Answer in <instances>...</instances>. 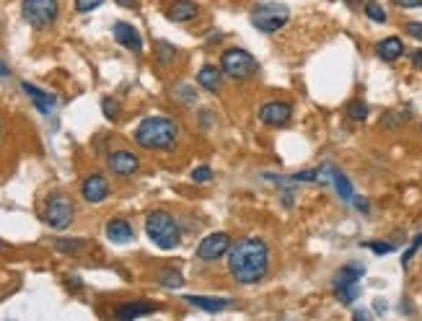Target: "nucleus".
<instances>
[{"mask_svg": "<svg viewBox=\"0 0 422 321\" xmlns=\"http://www.w3.org/2000/svg\"><path fill=\"white\" fill-rule=\"evenodd\" d=\"M184 300H187L189 306L208 311V313H218V311L231 306V298H215V296H184Z\"/></svg>", "mask_w": 422, "mask_h": 321, "instance_id": "obj_14", "label": "nucleus"}, {"mask_svg": "<svg viewBox=\"0 0 422 321\" xmlns=\"http://www.w3.org/2000/svg\"><path fill=\"white\" fill-rule=\"evenodd\" d=\"M132 138L145 151H171L179 140V125L169 117H145L135 127Z\"/></svg>", "mask_w": 422, "mask_h": 321, "instance_id": "obj_2", "label": "nucleus"}, {"mask_svg": "<svg viewBox=\"0 0 422 321\" xmlns=\"http://www.w3.org/2000/svg\"><path fill=\"white\" fill-rule=\"evenodd\" d=\"M228 249H231V236L228 233H210V236H205L199 241L197 259L205 264H212L218 262L223 254H228Z\"/></svg>", "mask_w": 422, "mask_h": 321, "instance_id": "obj_8", "label": "nucleus"}, {"mask_svg": "<svg viewBox=\"0 0 422 321\" xmlns=\"http://www.w3.org/2000/svg\"><path fill=\"white\" fill-rule=\"evenodd\" d=\"M104 0H75V11L78 13H91L101 5Z\"/></svg>", "mask_w": 422, "mask_h": 321, "instance_id": "obj_31", "label": "nucleus"}, {"mask_svg": "<svg viewBox=\"0 0 422 321\" xmlns=\"http://www.w3.org/2000/svg\"><path fill=\"white\" fill-rule=\"evenodd\" d=\"M290 117H293V109H290V104H285V101H267V104H262V109H259V119L264 125H272V127L288 125Z\"/></svg>", "mask_w": 422, "mask_h": 321, "instance_id": "obj_10", "label": "nucleus"}, {"mask_svg": "<svg viewBox=\"0 0 422 321\" xmlns=\"http://www.w3.org/2000/svg\"><path fill=\"white\" fill-rule=\"evenodd\" d=\"M197 13H199V5L195 0H176L174 5L169 8V18H171L174 24H184V21L197 18Z\"/></svg>", "mask_w": 422, "mask_h": 321, "instance_id": "obj_16", "label": "nucleus"}, {"mask_svg": "<svg viewBox=\"0 0 422 321\" xmlns=\"http://www.w3.org/2000/svg\"><path fill=\"white\" fill-rule=\"evenodd\" d=\"M21 11L29 26L34 29H47L58 21L60 16V5L58 0H24L21 3Z\"/></svg>", "mask_w": 422, "mask_h": 321, "instance_id": "obj_6", "label": "nucleus"}, {"mask_svg": "<svg viewBox=\"0 0 422 321\" xmlns=\"http://www.w3.org/2000/svg\"><path fill=\"white\" fill-rule=\"evenodd\" d=\"M221 70L223 75L234 78V81H249L259 73V62L254 60V55H249L247 49H225L221 57Z\"/></svg>", "mask_w": 422, "mask_h": 321, "instance_id": "obj_4", "label": "nucleus"}, {"mask_svg": "<svg viewBox=\"0 0 422 321\" xmlns=\"http://www.w3.org/2000/svg\"><path fill=\"white\" fill-rule=\"evenodd\" d=\"M345 3H347V5H352V8H355V5H363L365 0H345Z\"/></svg>", "mask_w": 422, "mask_h": 321, "instance_id": "obj_41", "label": "nucleus"}, {"mask_svg": "<svg viewBox=\"0 0 422 321\" xmlns=\"http://www.w3.org/2000/svg\"><path fill=\"white\" fill-rule=\"evenodd\" d=\"M153 311H156L153 303L132 300V303H122V306H117L114 316H117V319H138V316H148V313H153Z\"/></svg>", "mask_w": 422, "mask_h": 321, "instance_id": "obj_20", "label": "nucleus"}, {"mask_svg": "<svg viewBox=\"0 0 422 321\" xmlns=\"http://www.w3.org/2000/svg\"><path fill=\"white\" fill-rule=\"evenodd\" d=\"M397 5H401V8H420L422 0H394Z\"/></svg>", "mask_w": 422, "mask_h": 321, "instance_id": "obj_36", "label": "nucleus"}, {"mask_svg": "<svg viewBox=\"0 0 422 321\" xmlns=\"http://www.w3.org/2000/svg\"><path fill=\"white\" fill-rule=\"evenodd\" d=\"M365 249L375 251V254H388V251L397 249V244H384V241H368V244H363Z\"/></svg>", "mask_w": 422, "mask_h": 321, "instance_id": "obj_29", "label": "nucleus"}, {"mask_svg": "<svg viewBox=\"0 0 422 321\" xmlns=\"http://www.w3.org/2000/svg\"><path fill=\"white\" fill-rule=\"evenodd\" d=\"M81 246H83V241H65V238H60L58 241L60 251H78Z\"/></svg>", "mask_w": 422, "mask_h": 321, "instance_id": "obj_32", "label": "nucleus"}, {"mask_svg": "<svg viewBox=\"0 0 422 321\" xmlns=\"http://www.w3.org/2000/svg\"><path fill=\"white\" fill-rule=\"evenodd\" d=\"M73 218H75V205L68 194H52L45 205V223L49 228H68L73 223Z\"/></svg>", "mask_w": 422, "mask_h": 321, "instance_id": "obj_7", "label": "nucleus"}, {"mask_svg": "<svg viewBox=\"0 0 422 321\" xmlns=\"http://www.w3.org/2000/svg\"><path fill=\"white\" fill-rule=\"evenodd\" d=\"M290 21V11L280 3H262L251 11V24L264 34H275Z\"/></svg>", "mask_w": 422, "mask_h": 321, "instance_id": "obj_5", "label": "nucleus"}, {"mask_svg": "<svg viewBox=\"0 0 422 321\" xmlns=\"http://www.w3.org/2000/svg\"><path fill=\"white\" fill-rule=\"evenodd\" d=\"M334 293H337V300H340V303H345V306H350L352 300H358V296H360V287H358V283H355V285L337 287Z\"/></svg>", "mask_w": 422, "mask_h": 321, "instance_id": "obj_24", "label": "nucleus"}, {"mask_svg": "<svg viewBox=\"0 0 422 321\" xmlns=\"http://www.w3.org/2000/svg\"><path fill=\"white\" fill-rule=\"evenodd\" d=\"M145 233L158 249H176L182 241V228L176 223V218L166 210H153L145 218Z\"/></svg>", "mask_w": 422, "mask_h": 321, "instance_id": "obj_3", "label": "nucleus"}, {"mask_svg": "<svg viewBox=\"0 0 422 321\" xmlns=\"http://www.w3.org/2000/svg\"><path fill=\"white\" fill-rule=\"evenodd\" d=\"M365 16L375 21V24H386V11L375 3V0H365Z\"/></svg>", "mask_w": 422, "mask_h": 321, "instance_id": "obj_23", "label": "nucleus"}, {"mask_svg": "<svg viewBox=\"0 0 422 321\" xmlns=\"http://www.w3.org/2000/svg\"><path fill=\"white\" fill-rule=\"evenodd\" d=\"M352 205L360 210V213H368L371 210V205H368V200H363V197H352Z\"/></svg>", "mask_w": 422, "mask_h": 321, "instance_id": "obj_35", "label": "nucleus"}, {"mask_svg": "<svg viewBox=\"0 0 422 321\" xmlns=\"http://www.w3.org/2000/svg\"><path fill=\"white\" fill-rule=\"evenodd\" d=\"M156 49H158V60H161L164 65H171L176 60V55H179V49H176L174 44H169V42H158Z\"/></svg>", "mask_w": 422, "mask_h": 321, "instance_id": "obj_26", "label": "nucleus"}, {"mask_svg": "<svg viewBox=\"0 0 422 321\" xmlns=\"http://www.w3.org/2000/svg\"><path fill=\"white\" fill-rule=\"evenodd\" d=\"M81 194L83 200L91 205L104 203L106 197H109V181H106V177H101V174H88L81 184Z\"/></svg>", "mask_w": 422, "mask_h": 321, "instance_id": "obj_11", "label": "nucleus"}, {"mask_svg": "<svg viewBox=\"0 0 422 321\" xmlns=\"http://www.w3.org/2000/svg\"><path fill=\"white\" fill-rule=\"evenodd\" d=\"M420 249H422V231L417 233V236H414V241L410 244V249L404 251V257H401V267H404V270L410 267V262L414 259V254H417Z\"/></svg>", "mask_w": 422, "mask_h": 321, "instance_id": "obj_27", "label": "nucleus"}, {"mask_svg": "<svg viewBox=\"0 0 422 321\" xmlns=\"http://www.w3.org/2000/svg\"><path fill=\"white\" fill-rule=\"evenodd\" d=\"M363 274H365L363 264H345L340 272L334 274V280H332V287L337 290V287H345V285H355V283H358Z\"/></svg>", "mask_w": 422, "mask_h": 321, "instance_id": "obj_18", "label": "nucleus"}, {"mask_svg": "<svg viewBox=\"0 0 422 321\" xmlns=\"http://www.w3.org/2000/svg\"><path fill=\"white\" fill-rule=\"evenodd\" d=\"M106 238L114 241V244H127V241L135 238V231L125 218H114V220L106 223Z\"/></svg>", "mask_w": 422, "mask_h": 321, "instance_id": "obj_15", "label": "nucleus"}, {"mask_svg": "<svg viewBox=\"0 0 422 321\" xmlns=\"http://www.w3.org/2000/svg\"><path fill=\"white\" fill-rule=\"evenodd\" d=\"M332 181H334V187H337V194H340L342 200H347V203H352V197H355V192H352L350 179L345 177L342 171H337V168H332Z\"/></svg>", "mask_w": 422, "mask_h": 321, "instance_id": "obj_21", "label": "nucleus"}, {"mask_svg": "<svg viewBox=\"0 0 422 321\" xmlns=\"http://www.w3.org/2000/svg\"><path fill=\"white\" fill-rule=\"evenodd\" d=\"M316 179H319V171L308 168V171H298L293 177V181H316Z\"/></svg>", "mask_w": 422, "mask_h": 321, "instance_id": "obj_33", "label": "nucleus"}, {"mask_svg": "<svg viewBox=\"0 0 422 321\" xmlns=\"http://www.w3.org/2000/svg\"><path fill=\"white\" fill-rule=\"evenodd\" d=\"M192 179H195L197 184H208V181H212V168L210 166H197L195 171H192Z\"/></svg>", "mask_w": 422, "mask_h": 321, "instance_id": "obj_28", "label": "nucleus"}, {"mask_svg": "<svg viewBox=\"0 0 422 321\" xmlns=\"http://www.w3.org/2000/svg\"><path fill=\"white\" fill-rule=\"evenodd\" d=\"M347 117L355 119V122H363V119L368 117V104L360 101V99L350 101V104H347Z\"/></svg>", "mask_w": 422, "mask_h": 321, "instance_id": "obj_25", "label": "nucleus"}, {"mask_svg": "<svg viewBox=\"0 0 422 321\" xmlns=\"http://www.w3.org/2000/svg\"><path fill=\"white\" fill-rule=\"evenodd\" d=\"M101 109H104L106 119H117L119 117V104L114 101V99H109V96L101 101Z\"/></svg>", "mask_w": 422, "mask_h": 321, "instance_id": "obj_30", "label": "nucleus"}, {"mask_svg": "<svg viewBox=\"0 0 422 321\" xmlns=\"http://www.w3.org/2000/svg\"><path fill=\"white\" fill-rule=\"evenodd\" d=\"M375 55L384 60V62H394V60H399L404 55V44H401L399 36H386V39H381L375 44Z\"/></svg>", "mask_w": 422, "mask_h": 321, "instance_id": "obj_17", "label": "nucleus"}, {"mask_svg": "<svg viewBox=\"0 0 422 321\" xmlns=\"http://www.w3.org/2000/svg\"><path fill=\"white\" fill-rule=\"evenodd\" d=\"M0 75H8V65L3 60H0Z\"/></svg>", "mask_w": 422, "mask_h": 321, "instance_id": "obj_40", "label": "nucleus"}, {"mask_svg": "<svg viewBox=\"0 0 422 321\" xmlns=\"http://www.w3.org/2000/svg\"><path fill=\"white\" fill-rule=\"evenodd\" d=\"M197 84L202 86L205 91L215 94V91H221V84H223V73H221V68H215V65H205V68L197 73Z\"/></svg>", "mask_w": 422, "mask_h": 321, "instance_id": "obj_19", "label": "nucleus"}, {"mask_svg": "<svg viewBox=\"0 0 422 321\" xmlns=\"http://www.w3.org/2000/svg\"><path fill=\"white\" fill-rule=\"evenodd\" d=\"M355 319H368V311H355Z\"/></svg>", "mask_w": 422, "mask_h": 321, "instance_id": "obj_39", "label": "nucleus"}, {"mask_svg": "<svg viewBox=\"0 0 422 321\" xmlns=\"http://www.w3.org/2000/svg\"><path fill=\"white\" fill-rule=\"evenodd\" d=\"M106 166L117 177H132L140 168V158L132 151H112V153L106 155Z\"/></svg>", "mask_w": 422, "mask_h": 321, "instance_id": "obj_9", "label": "nucleus"}, {"mask_svg": "<svg viewBox=\"0 0 422 321\" xmlns=\"http://www.w3.org/2000/svg\"><path fill=\"white\" fill-rule=\"evenodd\" d=\"M112 31H114V39H117L122 47H127L129 52H135V55H140L142 52V36L132 24L117 21V24L112 26Z\"/></svg>", "mask_w": 422, "mask_h": 321, "instance_id": "obj_12", "label": "nucleus"}, {"mask_svg": "<svg viewBox=\"0 0 422 321\" xmlns=\"http://www.w3.org/2000/svg\"><path fill=\"white\" fill-rule=\"evenodd\" d=\"M156 280H158V285H164V287H182L184 285V274L179 272V270H171V267L158 270Z\"/></svg>", "mask_w": 422, "mask_h": 321, "instance_id": "obj_22", "label": "nucleus"}, {"mask_svg": "<svg viewBox=\"0 0 422 321\" xmlns=\"http://www.w3.org/2000/svg\"><path fill=\"white\" fill-rule=\"evenodd\" d=\"M404 29H407V34H412L414 39H420L422 42V21H410Z\"/></svg>", "mask_w": 422, "mask_h": 321, "instance_id": "obj_34", "label": "nucleus"}, {"mask_svg": "<svg viewBox=\"0 0 422 321\" xmlns=\"http://www.w3.org/2000/svg\"><path fill=\"white\" fill-rule=\"evenodd\" d=\"M228 272L238 285H257L270 272V246L259 236L238 238L228 249Z\"/></svg>", "mask_w": 422, "mask_h": 321, "instance_id": "obj_1", "label": "nucleus"}, {"mask_svg": "<svg viewBox=\"0 0 422 321\" xmlns=\"http://www.w3.org/2000/svg\"><path fill=\"white\" fill-rule=\"evenodd\" d=\"M119 5H125V8H135L138 5V0H117Z\"/></svg>", "mask_w": 422, "mask_h": 321, "instance_id": "obj_38", "label": "nucleus"}, {"mask_svg": "<svg viewBox=\"0 0 422 321\" xmlns=\"http://www.w3.org/2000/svg\"><path fill=\"white\" fill-rule=\"evenodd\" d=\"M21 88H24V94L34 101V107L45 114V117H49L52 114V109L58 107V99H55V94H47V91H42V88H36L34 84H29V81H24L21 84Z\"/></svg>", "mask_w": 422, "mask_h": 321, "instance_id": "obj_13", "label": "nucleus"}, {"mask_svg": "<svg viewBox=\"0 0 422 321\" xmlns=\"http://www.w3.org/2000/svg\"><path fill=\"white\" fill-rule=\"evenodd\" d=\"M412 65L422 70V49H414V52H412Z\"/></svg>", "mask_w": 422, "mask_h": 321, "instance_id": "obj_37", "label": "nucleus"}]
</instances>
